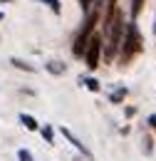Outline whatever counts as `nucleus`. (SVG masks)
Instances as JSON below:
<instances>
[{
	"instance_id": "nucleus-1",
	"label": "nucleus",
	"mask_w": 156,
	"mask_h": 161,
	"mask_svg": "<svg viewBox=\"0 0 156 161\" xmlns=\"http://www.w3.org/2000/svg\"><path fill=\"white\" fill-rule=\"evenodd\" d=\"M104 32H107V50H104V57H107V60H114L119 45H121V32H124V15H121L119 8H117V13H114V18L109 20V25H107Z\"/></svg>"
},
{
	"instance_id": "nucleus-2",
	"label": "nucleus",
	"mask_w": 156,
	"mask_h": 161,
	"mask_svg": "<svg viewBox=\"0 0 156 161\" xmlns=\"http://www.w3.org/2000/svg\"><path fill=\"white\" fill-rule=\"evenodd\" d=\"M144 50V42L139 37V30L134 22H129L126 25V37H124V47H121V55H119V62L121 64H126V62L131 60L134 55H139Z\"/></svg>"
},
{
	"instance_id": "nucleus-3",
	"label": "nucleus",
	"mask_w": 156,
	"mask_h": 161,
	"mask_svg": "<svg viewBox=\"0 0 156 161\" xmlns=\"http://www.w3.org/2000/svg\"><path fill=\"white\" fill-rule=\"evenodd\" d=\"M97 20H99V13H97V10H94V13H89V18H87V22H84L82 32H79L77 40H75V47H72L75 57H82V55H84V50H87V42H89L92 32H94V25H97Z\"/></svg>"
},
{
	"instance_id": "nucleus-4",
	"label": "nucleus",
	"mask_w": 156,
	"mask_h": 161,
	"mask_svg": "<svg viewBox=\"0 0 156 161\" xmlns=\"http://www.w3.org/2000/svg\"><path fill=\"white\" fill-rule=\"evenodd\" d=\"M99 55H102V37H99V35H92V37H89V42H87L84 55H82L89 69L99 67Z\"/></svg>"
},
{
	"instance_id": "nucleus-5",
	"label": "nucleus",
	"mask_w": 156,
	"mask_h": 161,
	"mask_svg": "<svg viewBox=\"0 0 156 161\" xmlns=\"http://www.w3.org/2000/svg\"><path fill=\"white\" fill-rule=\"evenodd\" d=\"M62 134H64V139H70L72 144H75V149H77V151H82L84 156H89V149H87V146H84V144H82V141H79L77 136H75V134L70 131V129H62Z\"/></svg>"
},
{
	"instance_id": "nucleus-6",
	"label": "nucleus",
	"mask_w": 156,
	"mask_h": 161,
	"mask_svg": "<svg viewBox=\"0 0 156 161\" xmlns=\"http://www.w3.org/2000/svg\"><path fill=\"white\" fill-rule=\"evenodd\" d=\"M20 121L25 124L27 131H37V129H40V124L35 121V117H30V114H20Z\"/></svg>"
},
{
	"instance_id": "nucleus-7",
	"label": "nucleus",
	"mask_w": 156,
	"mask_h": 161,
	"mask_svg": "<svg viewBox=\"0 0 156 161\" xmlns=\"http://www.w3.org/2000/svg\"><path fill=\"white\" fill-rule=\"evenodd\" d=\"M13 64H15L18 69H25V72H35V67H32V64H27V62L18 60V57H13Z\"/></svg>"
},
{
	"instance_id": "nucleus-8",
	"label": "nucleus",
	"mask_w": 156,
	"mask_h": 161,
	"mask_svg": "<svg viewBox=\"0 0 156 161\" xmlns=\"http://www.w3.org/2000/svg\"><path fill=\"white\" fill-rule=\"evenodd\" d=\"M124 97H126V87H119L117 92H112V97H109V99H112L114 104H117V102H121Z\"/></svg>"
},
{
	"instance_id": "nucleus-9",
	"label": "nucleus",
	"mask_w": 156,
	"mask_h": 161,
	"mask_svg": "<svg viewBox=\"0 0 156 161\" xmlns=\"http://www.w3.org/2000/svg\"><path fill=\"white\" fill-rule=\"evenodd\" d=\"M82 84L89 89V92H99V82L97 80H92V77H87V80H82Z\"/></svg>"
},
{
	"instance_id": "nucleus-10",
	"label": "nucleus",
	"mask_w": 156,
	"mask_h": 161,
	"mask_svg": "<svg viewBox=\"0 0 156 161\" xmlns=\"http://www.w3.org/2000/svg\"><path fill=\"white\" fill-rule=\"evenodd\" d=\"M47 69H50L52 75H62V72H64V64H62V62H50Z\"/></svg>"
},
{
	"instance_id": "nucleus-11",
	"label": "nucleus",
	"mask_w": 156,
	"mask_h": 161,
	"mask_svg": "<svg viewBox=\"0 0 156 161\" xmlns=\"http://www.w3.org/2000/svg\"><path fill=\"white\" fill-rule=\"evenodd\" d=\"M42 136H45L47 144H52V141H55V131H52V126H45V129H42Z\"/></svg>"
},
{
	"instance_id": "nucleus-12",
	"label": "nucleus",
	"mask_w": 156,
	"mask_h": 161,
	"mask_svg": "<svg viewBox=\"0 0 156 161\" xmlns=\"http://www.w3.org/2000/svg\"><path fill=\"white\" fill-rule=\"evenodd\" d=\"M141 5H144V0H131V15H134V18L141 13Z\"/></svg>"
},
{
	"instance_id": "nucleus-13",
	"label": "nucleus",
	"mask_w": 156,
	"mask_h": 161,
	"mask_svg": "<svg viewBox=\"0 0 156 161\" xmlns=\"http://www.w3.org/2000/svg\"><path fill=\"white\" fill-rule=\"evenodd\" d=\"M18 159L20 161H32V154H30V151H25V149H20V151H18Z\"/></svg>"
},
{
	"instance_id": "nucleus-14",
	"label": "nucleus",
	"mask_w": 156,
	"mask_h": 161,
	"mask_svg": "<svg viewBox=\"0 0 156 161\" xmlns=\"http://www.w3.org/2000/svg\"><path fill=\"white\" fill-rule=\"evenodd\" d=\"M45 3H47V5H50L55 13H59V0H45Z\"/></svg>"
},
{
	"instance_id": "nucleus-15",
	"label": "nucleus",
	"mask_w": 156,
	"mask_h": 161,
	"mask_svg": "<svg viewBox=\"0 0 156 161\" xmlns=\"http://www.w3.org/2000/svg\"><path fill=\"white\" fill-rule=\"evenodd\" d=\"M92 3H94V0H79V5H82L84 10H89V8H92ZM97 3H102V0H97Z\"/></svg>"
},
{
	"instance_id": "nucleus-16",
	"label": "nucleus",
	"mask_w": 156,
	"mask_h": 161,
	"mask_svg": "<svg viewBox=\"0 0 156 161\" xmlns=\"http://www.w3.org/2000/svg\"><path fill=\"white\" fill-rule=\"evenodd\" d=\"M144 151H146V154H151V139H149V136L144 139Z\"/></svg>"
},
{
	"instance_id": "nucleus-17",
	"label": "nucleus",
	"mask_w": 156,
	"mask_h": 161,
	"mask_svg": "<svg viewBox=\"0 0 156 161\" xmlns=\"http://www.w3.org/2000/svg\"><path fill=\"white\" fill-rule=\"evenodd\" d=\"M149 124H151V126L156 129V114H151V117H149Z\"/></svg>"
},
{
	"instance_id": "nucleus-18",
	"label": "nucleus",
	"mask_w": 156,
	"mask_h": 161,
	"mask_svg": "<svg viewBox=\"0 0 156 161\" xmlns=\"http://www.w3.org/2000/svg\"><path fill=\"white\" fill-rule=\"evenodd\" d=\"M0 20H3V13H0Z\"/></svg>"
},
{
	"instance_id": "nucleus-19",
	"label": "nucleus",
	"mask_w": 156,
	"mask_h": 161,
	"mask_svg": "<svg viewBox=\"0 0 156 161\" xmlns=\"http://www.w3.org/2000/svg\"><path fill=\"white\" fill-rule=\"evenodd\" d=\"M154 32H156V25H154Z\"/></svg>"
},
{
	"instance_id": "nucleus-20",
	"label": "nucleus",
	"mask_w": 156,
	"mask_h": 161,
	"mask_svg": "<svg viewBox=\"0 0 156 161\" xmlns=\"http://www.w3.org/2000/svg\"><path fill=\"white\" fill-rule=\"evenodd\" d=\"M3 3H8V0H3Z\"/></svg>"
},
{
	"instance_id": "nucleus-21",
	"label": "nucleus",
	"mask_w": 156,
	"mask_h": 161,
	"mask_svg": "<svg viewBox=\"0 0 156 161\" xmlns=\"http://www.w3.org/2000/svg\"><path fill=\"white\" fill-rule=\"evenodd\" d=\"M42 3H45V0H42Z\"/></svg>"
}]
</instances>
